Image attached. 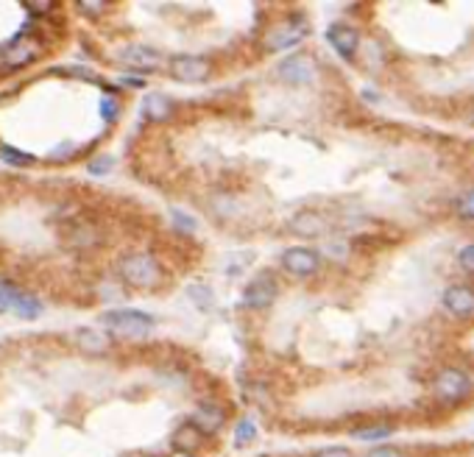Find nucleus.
<instances>
[{
    "instance_id": "nucleus-18",
    "label": "nucleus",
    "mask_w": 474,
    "mask_h": 457,
    "mask_svg": "<svg viewBox=\"0 0 474 457\" xmlns=\"http://www.w3.org/2000/svg\"><path fill=\"white\" fill-rule=\"evenodd\" d=\"M257 438V424H254V418H240L235 427V446H248L251 441Z\"/></svg>"
},
{
    "instance_id": "nucleus-10",
    "label": "nucleus",
    "mask_w": 474,
    "mask_h": 457,
    "mask_svg": "<svg viewBox=\"0 0 474 457\" xmlns=\"http://www.w3.org/2000/svg\"><path fill=\"white\" fill-rule=\"evenodd\" d=\"M444 307L446 313H452L455 318H469L474 316V290L466 284H449L444 290Z\"/></svg>"
},
{
    "instance_id": "nucleus-1",
    "label": "nucleus",
    "mask_w": 474,
    "mask_h": 457,
    "mask_svg": "<svg viewBox=\"0 0 474 457\" xmlns=\"http://www.w3.org/2000/svg\"><path fill=\"white\" fill-rule=\"evenodd\" d=\"M103 326L115 335V337H126V340H140L148 337L156 326V320L142 310H115L103 316Z\"/></svg>"
},
{
    "instance_id": "nucleus-31",
    "label": "nucleus",
    "mask_w": 474,
    "mask_h": 457,
    "mask_svg": "<svg viewBox=\"0 0 474 457\" xmlns=\"http://www.w3.org/2000/svg\"><path fill=\"white\" fill-rule=\"evenodd\" d=\"M369 457H402L396 449H374V452H369Z\"/></svg>"
},
{
    "instance_id": "nucleus-20",
    "label": "nucleus",
    "mask_w": 474,
    "mask_h": 457,
    "mask_svg": "<svg viewBox=\"0 0 474 457\" xmlns=\"http://www.w3.org/2000/svg\"><path fill=\"white\" fill-rule=\"evenodd\" d=\"M0 159L8 162V165H14V168H25V165L34 162L31 154H23V151H17V148H11V145H0Z\"/></svg>"
},
{
    "instance_id": "nucleus-23",
    "label": "nucleus",
    "mask_w": 474,
    "mask_h": 457,
    "mask_svg": "<svg viewBox=\"0 0 474 457\" xmlns=\"http://www.w3.org/2000/svg\"><path fill=\"white\" fill-rule=\"evenodd\" d=\"M170 221H173V226L187 231V234L198 231V221H195L192 215H187V212H182V209H173V212H170Z\"/></svg>"
},
{
    "instance_id": "nucleus-22",
    "label": "nucleus",
    "mask_w": 474,
    "mask_h": 457,
    "mask_svg": "<svg viewBox=\"0 0 474 457\" xmlns=\"http://www.w3.org/2000/svg\"><path fill=\"white\" fill-rule=\"evenodd\" d=\"M455 212H458L463 221H474V190L463 192L461 198H455Z\"/></svg>"
},
{
    "instance_id": "nucleus-3",
    "label": "nucleus",
    "mask_w": 474,
    "mask_h": 457,
    "mask_svg": "<svg viewBox=\"0 0 474 457\" xmlns=\"http://www.w3.org/2000/svg\"><path fill=\"white\" fill-rule=\"evenodd\" d=\"M0 310L3 313H17L20 318H40L42 316V304L34 296L23 293L17 284L3 282V279H0Z\"/></svg>"
},
{
    "instance_id": "nucleus-8",
    "label": "nucleus",
    "mask_w": 474,
    "mask_h": 457,
    "mask_svg": "<svg viewBox=\"0 0 474 457\" xmlns=\"http://www.w3.org/2000/svg\"><path fill=\"white\" fill-rule=\"evenodd\" d=\"M120 64L132 67V70H140V73H148V70H159L162 67V56L154 50V47L145 45H129L123 50H117L115 56Z\"/></svg>"
},
{
    "instance_id": "nucleus-7",
    "label": "nucleus",
    "mask_w": 474,
    "mask_h": 457,
    "mask_svg": "<svg viewBox=\"0 0 474 457\" xmlns=\"http://www.w3.org/2000/svg\"><path fill=\"white\" fill-rule=\"evenodd\" d=\"M40 53H42V45H40L37 40H31V37L23 34V37H17L14 42H8V45L3 47L0 59H3L6 67H25V64H31Z\"/></svg>"
},
{
    "instance_id": "nucleus-19",
    "label": "nucleus",
    "mask_w": 474,
    "mask_h": 457,
    "mask_svg": "<svg viewBox=\"0 0 474 457\" xmlns=\"http://www.w3.org/2000/svg\"><path fill=\"white\" fill-rule=\"evenodd\" d=\"M187 293L198 310H212V307H215V299H212V290H209V287H204V284H190Z\"/></svg>"
},
{
    "instance_id": "nucleus-12",
    "label": "nucleus",
    "mask_w": 474,
    "mask_h": 457,
    "mask_svg": "<svg viewBox=\"0 0 474 457\" xmlns=\"http://www.w3.org/2000/svg\"><path fill=\"white\" fill-rule=\"evenodd\" d=\"M170 70H173V76L179 81H187V84H198V81H204L209 76V64L204 59H198V56H179V59H173Z\"/></svg>"
},
{
    "instance_id": "nucleus-4",
    "label": "nucleus",
    "mask_w": 474,
    "mask_h": 457,
    "mask_svg": "<svg viewBox=\"0 0 474 457\" xmlns=\"http://www.w3.org/2000/svg\"><path fill=\"white\" fill-rule=\"evenodd\" d=\"M469 391H472V379L458 368H444L435 379V393L444 402H461L469 396Z\"/></svg>"
},
{
    "instance_id": "nucleus-17",
    "label": "nucleus",
    "mask_w": 474,
    "mask_h": 457,
    "mask_svg": "<svg viewBox=\"0 0 474 457\" xmlns=\"http://www.w3.org/2000/svg\"><path fill=\"white\" fill-rule=\"evenodd\" d=\"M195 429L198 432H215L218 427H221V421H224V412L215 410V407H201V410L195 412Z\"/></svg>"
},
{
    "instance_id": "nucleus-16",
    "label": "nucleus",
    "mask_w": 474,
    "mask_h": 457,
    "mask_svg": "<svg viewBox=\"0 0 474 457\" xmlns=\"http://www.w3.org/2000/svg\"><path fill=\"white\" fill-rule=\"evenodd\" d=\"M76 346L79 349H84V352H93V354H100V352H106V337L100 335V332H95V329H76Z\"/></svg>"
},
{
    "instance_id": "nucleus-28",
    "label": "nucleus",
    "mask_w": 474,
    "mask_h": 457,
    "mask_svg": "<svg viewBox=\"0 0 474 457\" xmlns=\"http://www.w3.org/2000/svg\"><path fill=\"white\" fill-rule=\"evenodd\" d=\"M79 6H81V11H84V14H100V11L106 8V3H103V0H93V3H90V0H81Z\"/></svg>"
},
{
    "instance_id": "nucleus-15",
    "label": "nucleus",
    "mask_w": 474,
    "mask_h": 457,
    "mask_svg": "<svg viewBox=\"0 0 474 457\" xmlns=\"http://www.w3.org/2000/svg\"><path fill=\"white\" fill-rule=\"evenodd\" d=\"M170 100H168V95H159V92H151V95H145V100H142V115L148 117V120H165V117H170Z\"/></svg>"
},
{
    "instance_id": "nucleus-25",
    "label": "nucleus",
    "mask_w": 474,
    "mask_h": 457,
    "mask_svg": "<svg viewBox=\"0 0 474 457\" xmlns=\"http://www.w3.org/2000/svg\"><path fill=\"white\" fill-rule=\"evenodd\" d=\"M109 170H115V159L112 156H98L90 162V173L93 176H106Z\"/></svg>"
},
{
    "instance_id": "nucleus-5",
    "label": "nucleus",
    "mask_w": 474,
    "mask_h": 457,
    "mask_svg": "<svg viewBox=\"0 0 474 457\" xmlns=\"http://www.w3.org/2000/svg\"><path fill=\"white\" fill-rule=\"evenodd\" d=\"M274 299H277V282L268 274L254 276L243 290V304L251 310H265L274 304Z\"/></svg>"
},
{
    "instance_id": "nucleus-26",
    "label": "nucleus",
    "mask_w": 474,
    "mask_h": 457,
    "mask_svg": "<svg viewBox=\"0 0 474 457\" xmlns=\"http://www.w3.org/2000/svg\"><path fill=\"white\" fill-rule=\"evenodd\" d=\"M458 262H461V268H466L469 274H474V243L472 245H463L458 251Z\"/></svg>"
},
{
    "instance_id": "nucleus-30",
    "label": "nucleus",
    "mask_w": 474,
    "mask_h": 457,
    "mask_svg": "<svg viewBox=\"0 0 474 457\" xmlns=\"http://www.w3.org/2000/svg\"><path fill=\"white\" fill-rule=\"evenodd\" d=\"M316 457H352V452L343 449V446H330V449H321Z\"/></svg>"
},
{
    "instance_id": "nucleus-21",
    "label": "nucleus",
    "mask_w": 474,
    "mask_h": 457,
    "mask_svg": "<svg viewBox=\"0 0 474 457\" xmlns=\"http://www.w3.org/2000/svg\"><path fill=\"white\" fill-rule=\"evenodd\" d=\"M393 432V427L388 424H377V427H363V429H354V438L357 441H382Z\"/></svg>"
},
{
    "instance_id": "nucleus-29",
    "label": "nucleus",
    "mask_w": 474,
    "mask_h": 457,
    "mask_svg": "<svg viewBox=\"0 0 474 457\" xmlns=\"http://www.w3.org/2000/svg\"><path fill=\"white\" fill-rule=\"evenodd\" d=\"M25 6H28V8H31V11H34V14H47V11H50V6H53V3H50V0H28V3H25Z\"/></svg>"
},
{
    "instance_id": "nucleus-2",
    "label": "nucleus",
    "mask_w": 474,
    "mask_h": 457,
    "mask_svg": "<svg viewBox=\"0 0 474 457\" xmlns=\"http://www.w3.org/2000/svg\"><path fill=\"white\" fill-rule=\"evenodd\" d=\"M120 276L126 284L137 290H148V287H156L159 282V265L148 254H129L120 262Z\"/></svg>"
},
{
    "instance_id": "nucleus-11",
    "label": "nucleus",
    "mask_w": 474,
    "mask_h": 457,
    "mask_svg": "<svg viewBox=\"0 0 474 457\" xmlns=\"http://www.w3.org/2000/svg\"><path fill=\"white\" fill-rule=\"evenodd\" d=\"M282 268L290 276H313L318 271V254L313 248H287L282 254Z\"/></svg>"
},
{
    "instance_id": "nucleus-6",
    "label": "nucleus",
    "mask_w": 474,
    "mask_h": 457,
    "mask_svg": "<svg viewBox=\"0 0 474 457\" xmlns=\"http://www.w3.org/2000/svg\"><path fill=\"white\" fill-rule=\"evenodd\" d=\"M307 37V28L301 20H287V23H279L268 31L265 37V47L268 50H287V47H296L301 40Z\"/></svg>"
},
{
    "instance_id": "nucleus-13",
    "label": "nucleus",
    "mask_w": 474,
    "mask_h": 457,
    "mask_svg": "<svg viewBox=\"0 0 474 457\" xmlns=\"http://www.w3.org/2000/svg\"><path fill=\"white\" fill-rule=\"evenodd\" d=\"M327 40H330V45L335 47L343 59H352V56H354V50H357V45H360L357 31H354L352 25H346V23H335V25H330Z\"/></svg>"
},
{
    "instance_id": "nucleus-24",
    "label": "nucleus",
    "mask_w": 474,
    "mask_h": 457,
    "mask_svg": "<svg viewBox=\"0 0 474 457\" xmlns=\"http://www.w3.org/2000/svg\"><path fill=\"white\" fill-rule=\"evenodd\" d=\"M198 438H201V432H198L195 427H185V429H182V432L176 435V446H182V452H187V449H195Z\"/></svg>"
},
{
    "instance_id": "nucleus-27",
    "label": "nucleus",
    "mask_w": 474,
    "mask_h": 457,
    "mask_svg": "<svg viewBox=\"0 0 474 457\" xmlns=\"http://www.w3.org/2000/svg\"><path fill=\"white\" fill-rule=\"evenodd\" d=\"M117 112H120V106H117V100H112V98H103L100 100V115H103V120H117Z\"/></svg>"
},
{
    "instance_id": "nucleus-14",
    "label": "nucleus",
    "mask_w": 474,
    "mask_h": 457,
    "mask_svg": "<svg viewBox=\"0 0 474 457\" xmlns=\"http://www.w3.org/2000/svg\"><path fill=\"white\" fill-rule=\"evenodd\" d=\"M290 228L296 231V234H304V237H316V234H324V228H327V221L318 215V212H299L293 221H290Z\"/></svg>"
},
{
    "instance_id": "nucleus-9",
    "label": "nucleus",
    "mask_w": 474,
    "mask_h": 457,
    "mask_svg": "<svg viewBox=\"0 0 474 457\" xmlns=\"http://www.w3.org/2000/svg\"><path fill=\"white\" fill-rule=\"evenodd\" d=\"M277 73H279V79L287 81V84H310V81L316 79V64H313L310 56L296 53V56L284 59L282 64L277 67Z\"/></svg>"
}]
</instances>
